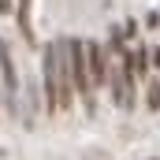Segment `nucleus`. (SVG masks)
Listing matches in <instances>:
<instances>
[{
  "mask_svg": "<svg viewBox=\"0 0 160 160\" xmlns=\"http://www.w3.org/2000/svg\"><path fill=\"white\" fill-rule=\"evenodd\" d=\"M86 60H89L93 89H104V86H108V67H112V52H108V45H101V41H86Z\"/></svg>",
  "mask_w": 160,
  "mask_h": 160,
  "instance_id": "obj_4",
  "label": "nucleus"
},
{
  "mask_svg": "<svg viewBox=\"0 0 160 160\" xmlns=\"http://www.w3.org/2000/svg\"><path fill=\"white\" fill-rule=\"evenodd\" d=\"M67 60H71V78H75V93L82 97L86 112L93 116L97 101H93V78H89V60H86V41L82 38H67Z\"/></svg>",
  "mask_w": 160,
  "mask_h": 160,
  "instance_id": "obj_2",
  "label": "nucleus"
},
{
  "mask_svg": "<svg viewBox=\"0 0 160 160\" xmlns=\"http://www.w3.org/2000/svg\"><path fill=\"white\" fill-rule=\"evenodd\" d=\"M0 75H4V104L15 116L19 112V71H15V60H11V45L4 38H0Z\"/></svg>",
  "mask_w": 160,
  "mask_h": 160,
  "instance_id": "obj_3",
  "label": "nucleus"
},
{
  "mask_svg": "<svg viewBox=\"0 0 160 160\" xmlns=\"http://www.w3.org/2000/svg\"><path fill=\"white\" fill-rule=\"evenodd\" d=\"M0 15H11V0H0Z\"/></svg>",
  "mask_w": 160,
  "mask_h": 160,
  "instance_id": "obj_8",
  "label": "nucleus"
},
{
  "mask_svg": "<svg viewBox=\"0 0 160 160\" xmlns=\"http://www.w3.org/2000/svg\"><path fill=\"white\" fill-rule=\"evenodd\" d=\"M0 160H4V149H0Z\"/></svg>",
  "mask_w": 160,
  "mask_h": 160,
  "instance_id": "obj_9",
  "label": "nucleus"
},
{
  "mask_svg": "<svg viewBox=\"0 0 160 160\" xmlns=\"http://www.w3.org/2000/svg\"><path fill=\"white\" fill-rule=\"evenodd\" d=\"M145 108L149 112H160V75L145 82Z\"/></svg>",
  "mask_w": 160,
  "mask_h": 160,
  "instance_id": "obj_6",
  "label": "nucleus"
},
{
  "mask_svg": "<svg viewBox=\"0 0 160 160\" xmlns=\"http://www.w3.org/2000/svg\"><path fill=\"white\" fill-rule=\"evenodd\" d=\"M145 26H149V30H157V26H160V15H157V11H149V15H145Z\"/></svg>",
  "mask_w": 160,
  "mask_h": 160,
  "instance_id": "obj_7",
  "label": "nucleus"
},
{
  "mask_svg": "<svg viewBox=\"0 0 160 160\" xmlns=\"http://www.w3.org/2000/svg\"><path fill=\"white\" fill-rule=\"evenodd\" d=\"M41 78H45V108L48 116L71 112L75 104V78H71V60H67V41H48L41 56Z\"/></svg>",
  "mask_w": 160,
  "mask_h": 160,
  "instance_id": "obj_1",
  "label": "nucleus"
},
{
  "mask_svg": "<svg viewBox=\"0 0 160 160\" xmlns=\"http://www.w3.org/2000/svg\"><path fill=\"white\" fill-rule=\"evenodd\" d=\"M30 11H34V0H15L19 30H22V38H26V41H34V19H30Z\"/></svg>",
  "mask_w": 160,
  "mask_h": 160,
  "instance_id": "obj_5",
  "label": "nucleus"
}]
</instances>
